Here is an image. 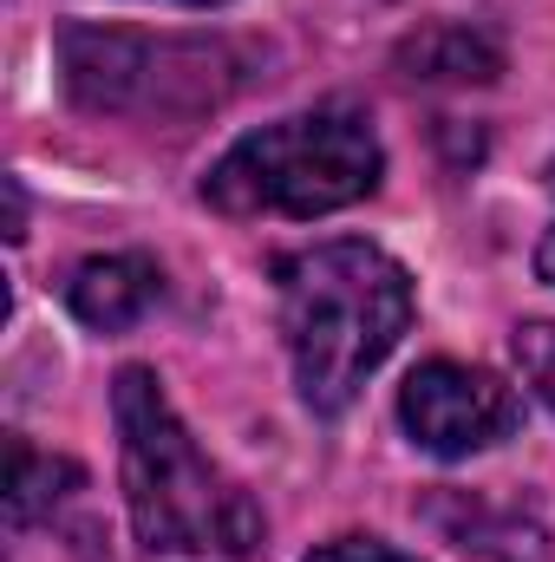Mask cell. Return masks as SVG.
<instances>
[{
  "instance_id": "cell-1",
  "label": "cell",
  "mask_w": 555,
  "mask_h": 562,
  "mask_svg": "<svg viewBox=\"0 0 555 562\" xmlns=\"http://www.w3.org/2000/svg\"><path fill=\"white\" fill-rule=\"evenodd\" d=\"M412 327V276L373 243H320L281 262V334L301 400L340 413Z\"/></svg>"
},
{
  "instance_id": "cell-2",
  "label": "cell",
  "mask_w": 555,
  "mask_h": 562,
  "mask_svg": "<svg viewBox=\"0 0 555 562\" xmlns=\"http://www.w3.org/2000/svg\"><path fill=\"white\" fill-rule=\"evenodd\" d=\"M112 413H118V458H125V504L144 550L236 562L262 550V510L203 458V445L163 400L157 373L125 367L112 386Z\"/></svg>"
},
{
  "instance_id": "cell-3",
  "label": "cell",
  "mask_w": 555,
  "mask_h": 562,
  "mask_svg": "<svg viewBox=\"0 0 555 562\" xmlns=\"http://www.w3.org/2000/svg\"><path fill=\"white\" fill-rule=\"evenodd\" d=\"M59 72L79 112L99 119H157L183 125L223 112L236 92L256 86V53L209 33H132V26H66Z\"/></svg>"
},
{
  "instance_id": "cell-4",
  "label": "cell",
  "mask_w": 555,
  "mask_h": 562,
  "mask_svg": "<svg viewBox=\"0 0 555 562\" xmlns=\"http://www.w3.org/2000/svg\"><path fill=\"white\" fill-rule=\"evenodd\" d=\"M380 138L353 105H320L262 125L223 150L203 196L229 216H327L380 190Z\"/></svg>"
},
{
  "instance_id": "cell-5",
  "label": "cell",
  "mask_w": 555,
  "mask_h": 562,
  "mask_svg": "<svg viewBox=\"0 0 555 562\" xmlns=\"http://www.w3.org/2000/svg\"><path fill=\"white\" fill-rule=\"evenodd\" d=\"M399 419L412 431L418 451L431 458H471V451H490L497 438H510L523 406L517 393L484 373V367H457V360H431L418 367L399 393Z\"/></svg>"
},
{
  "instance_id": "cell-6",
  "label": "cell",
  "mask_w": 555,
  "mask_h": 562,
  "mask_svg": "<svg viewBox=\"0 0 555 562\" xmlns=\"http://www.w3.org/2000/svg\"><path fill=\"white\" fill-rule=\"evenodd\" d=\"M66 301H72V314H79L86 327L125 334V327H138L144 307L157 301V269H150L144 256H92V262L72 269Z\"/></svg>"
},
{
  "instance_id": "cell-7",
  "label": "cell",
  "mask_w": 555,
  "mask_h": 562,
  "mask_svg": "<svg viewBox=\"0 0 555 562\" xmlns=\"http://www.w3.org/2000/svg\"><path fill=\"white\" fill-rule=\"evenodd\" d=\"M431 517L444 524V537L464 557H477V562H550V543H543V530L530 517L497 510L484 497H444Z\"/></svg>"
},
{
  "instance_id": "cell-8",
  "label": "cell",
  "mask_w": 555,
  "mask_h": 562,
  "mask_svg": "<svg viewBox=\"0 0 555 562\" xmlns=\"http://www.w3.org/2000/svg\"><path fill=\"white\" fill-rule=\"evenodd\" d=\"M399 66L418 86H490L503 72V46L477 26H424L399 46Z\"/></svg>"
},
{
  "instance_id": "cell-9",
  "label": "cell",
  "mask_w": 555,
  "mask_h": 562,
  "mask_svg": "<svg viewBox=\"0 0 555 562\" xmlns=\"http://www.w3.org/2000/svg\"><path fill=\"white\" fill-rule=\"evenodd\" d=\"M79 484H86V471H79V464H66V458H39L26 438H13V445H7V524H13V530H26V524L53 517Z\"/></svg>"
},
{
  "instance_id": "cell-10",
  "label": "cell",
  "mask_w": 555,
  "mask_h": 562,
  "mask_svg": "<svg viewBox=\"0 0 555 562\" xmlns=\"http://www.w3.org/2000/svg\"><path fill=\"white\" fill-rule=\"evenodd\" d=\"M517 367H523V380L543 393V406L555 413V321H530V327H517Z\"/></svg>"
},
{
  "instance_id": "cell-11",
  "label": "cell",
  "mask_w": 555,
  "mask_h": 562,
  "mask_svg": "<svg viewBox=\"0 0 555 562\" xmlns=\"http://www.w3.org/2000/svg\"><path fill=\"white\" fill-rule=\"evenodd\" d=\"M307 562H412V557H399V550L380 543V537H333V543H320Z\"/></svg>"
},
{
  "instance_id": "cell-12",
  "label": "cell",
  "mask_w": 555,
  "mask_h": 562,
  "mask_svg": "<svg viewBox=\"0 0 555 562\" xmlns=\"http://www.w3.org/2000/svg\"><path fill=\"white\" fill-rule=\"evenodd\" d=\"M536 276H543V281L555 288V223H550V236L536 243Z\"/></svg>"
},
{
  "instance_id": "cell-13",
  "label": "cell",
  "mask_w": 555,
  "mask_h": 562,
  "mask_svg": "<svg viewBox=\"0 0 555 562\" xmlns=\"http://www.w3.org/2000/svg\"><path fill=\"white\" fill-rule=\"evenodd\" d=\"M183 7H216V0H183Z\"/></svg>"
}]
</instances>
